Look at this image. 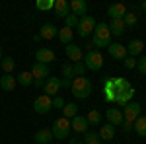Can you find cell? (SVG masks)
Returning a JSON list of instances; mask_svg holds the SVG:
<instances>
[{"mask_svg": "<svg viewBox=\"0 0 146 144\" xmlns=\"http://www.w3.org/2000/svg\"><path fill=\"white\" fill-rule=\"evenodd\" d=\"M70 92H72V96H74L76 100H86V98H90V94L94 92V84H92L88 78L78 76V78L72 80Z\"/></svg>", "mask_w": 146, "mask_h": 144, "instance_id": "obj_1", "label": "cell"}, {"mask_svg": "<svg viewBox=\"0 0 146 144\" xmlns=\"http://www.w3.org/2000/svg\"><path fill=\"white\" fill-rule=\"evenodd\" d=\"M94 47H109L111 45V33H109V27L107 23H96V29H94Z\"/></svg>", "mask_w": 146, "mask_h": 144, "instance_id": "obj_2", "label": "cell"}, {"mask_svg": "<svg viewBox=\"0 0 146 144\" xmlns=\"http://www.w3.org/2000/svg\"><path fill=\"white\" fill-rule=\"evenodd\" d=\"M84 66H86V70H94V72L101 70V66H103V56H101V53L98 49H92V51H88L84 55Z\"/></svg>", "mask_w": 146, "mask_h": 144, "instance_id": "obj_3", "label": "cell"}, {"mask_svg": "<svg viewBox=\"0 0 146 144\" xmlns=\"http://www.w3.org/2000/svg\"><path fill=\"white\" fill-rule=\"evenodd\" d=\"M70 121L68 119H64V117H60V119H56L55 123H53V129H51V133H53V138H56V140H64L68 134H70Z\"/></svg>", "mask_w": 146, "mask_h": 144, "instance_id": "obj_4", "label": "cell"}, {"mask_svg": "<svg viewBox=\"0 0 146 144\" xmlns=\"http://www.w3.org/2000/svg\"><path fill=\"white\" fill-rule=\"evenodd\" d=\"M140 103H136V101H129L127 105L123 107V121H127V123H135L138 117H140Z\"/></svg>", "mask_w": 146, "mask_h": 144, "instance_id": "obj_5", "label": "cell"}, {"mask_svg": "<svg viewBox=\"0 0 146 144\" xmlns=\"http://www.w3.org/2000/svg\"><path fill=\"white\" fill-rule=\"evenodd\" d=\"M33 109L35 113H39V115H47L49 111L53 109V98H49V96H39V98H35L33 101Z\"/></svg>", "mask_w": 146, "mask_h": 144, "instance_id": "obj_6", "label": "cell"}, {"mask_svg": "<svg viewBox=\"0 0 146 144\" xmlns=\"http://www.w3.org/2000/svg\"><path fill=\"white\" fill-rule=\"evenodd\" d=\"M96 29V20L92 16H82L78 22V35L80 37H88L90 33H94Z\"/></svg>", "mask_w": 146, "mask_h": 144, "instance_id": "obj_7", "label": "cell"}, {"mask_svg": "<svg viewBox=\"0 0 146 144\" xmlns=\"http://www.w3.org/2000/svg\"><path fill=\"white\" fill-rule=\"evenodd\" d=\"M60 78H53L49 76L45 80V84H43V90H45V96H49V98H55V96H58V92H60Z\"/></svg>", "mask_w": 146, "mask_h": 144, "instance_id": "obj_8", "label": "cell"}, {"mask_svg": "<svg viewBox=\"0 0 146 144\" xmlns=\"http://www.w3.org/2000/svg\"><path fill=\"white\" fill-rule=\"evenodd\" d=\"M107 51H109V56L111 58H115V60H125L127 56H129V53H127V47L121 43H111L109 47H107Z\"/></svg>", "mask_w": 146, "mask_h": 144, "instance_id": "obj_9", "label": "cell"}, {"mask_svg": "<svg viewBox=\"0 0 146 144\" xmlns=\"http://www.w3.org/2000/svg\"><path fill=\"white\" fill-rule=\"evenodd\" d=\"M31 76H33V80H47V78L51 76V68H49V64L35 62L33 66H31Z\"/></svg>", "mask_w": 146, "mask_h": 144, "instance_id": "obj_10", "label": "cell"}, {"mask_svg": "<svg viewBox=\"0 0 146 144\" xmlns=\"http://www.w3.org/2000/svg\"><path fill=\"white\" fill-rule=\"evenodd\" d=\"M88 127H90V123L82 115H76L74 119H70V129L76 131V133H88Z\"/></svg>", "mask_w": 146, "mask_h": 144, "instance_id": "obj_11", "label": "cell"}, {"mask_svg": "<svg viewBox=\"0 0 146 144\" xmlns=\"http://www.w3.org/2000/svg\"><path fill=\"white\" fill-rule=\"evenodd\" d=\"M35 60L41 62V64H49V62L55 60V53H53L51 49H47V47H41V49H37V53H35Z\"/></svg>", "mask_w": 146, "mask_h": 144, "instance_id": "obj_12", "label": "cell"}, {"mask_svg": "<svg viewBox=\"0 0 146 144\" xmlns=\"http://www.w3.org/2000/svg\"><path fill=\"white\" fill-rule=\"evenodd\" d=\"M107 14L111 16V20H123L125 16H127V8H125V4H119V2H115V4H109V8H107Z\"/></svg>", "mask_w": 146, "mask_h": 144, "instance_id": "obj_13", "label": "cell"}, {"mask_svg": "<svg viewBox=\"0 0 146 144\" xmlns=\"http://www.w3.org/2000/svg\"><path fill=\"white\" fill-rule=\"evenodd\" d=\"M105 117H107V123L109 125H123V113H121V109L119 107H109L107 109V113H105Z\"/></svg>", "mask_w": 146, "mask_h": 144, "instance_id": "obj_14", "label": "cell"}, {"mask_svg": "<svg viewBox=\"0 0 146 144\" xmlns=\"http://www.w3.org/2000/svg\"><path fill=\"white\" fill-rule=\"evenodd\" d=\"M64 51H66V56L72 60V62H82V58H84V55H82V49H80L78 45L70 43L64 47Z\"/></svg>", "mask_w": 146, "mask_h": 144, "instance_id": "obj_15", "label": "cell"}, {"mask_svg": "<svg viewBox=\"0 0 146 144\" xmlns=\"http://www.w3.org/2000/svg\"><path fill=\"white\" fill-rule=\"evenodd\" d=\"M133 96H135V88L131 86L129 90H123V92H119L117 96H115V101L113 103H117V105H121V107H125L129 101L133 100Z\"/></svg>", "mask_w": 146, "mask_h": 144, "instance_id": "obj_16", "label": "cell"}, {"mask_svg": "<svg viewBox=\"0 0 146 144\" xmlns=\"http://www.w3.org/2000/svg\"><path fill=\"white\" fill-rule=\"evenodd\" d=\"M55 16L56 18H66L68 14H70V2H66V0H55Z\"/></svg>", "mask_w": 146, "mask_h": 144, "instance_id": "obj_17", "label": "cell"}, {"mask_svg": "<svg viewBox=\"0 0 146 144\" xmlns=\"http://www.w3.org/2000/svg\"><path fill=\"white\" fill-rule=\"evenodd\" d=\"M86 10H88V2L86 0H72L70 2V14H74V16H86Z\"/></svg>", "mask_w": 146, "mask_h": 144, "instance_id": "obj_18", "label": "cell"}, {"mask_svg": "<svg viewBox=\"0 0 146 144\" xmlns=\"http://www.w3.org/2000/svg\"><path fill=\"white\" fill-rule=\"evenodd\" d=\"M35 142L37 144H51L53 142V133L51 129H39L35 133Z\"/></svg>", "mask_w": 146, "mask_h": 144, "instance_id": "obj_19", "label": "cell"}, {"mask_svg": "<svg viewBox=\"0 0 146 144\" xmlns=\"http://www.w3.org/2000/svg\"><path fill=\"white\" fill-rule=\"evenodd\" d=\"M107 27H109V33L115 35V37H121L125 33V22L123 20H111V22L107 23Z\"/></svg>", "mask_w": 146, "mask_h": 144, "instance_id": "obj_20", "label": "cell"}, {"mask_svg": "<svg viewBox=\"0 0 146 144\" xmlns=\"http://www.w3.org/2000/svg\"><path fill=\"white\" fill-rule=\"evenodd\" d=\"M100 138H101V142H109V140H113V136H115V127L113 125H101V129H100Z\"/></svg>", "mask_w": 146, "mask_h": 144, "instance_id": "obj_21", "label": "cell"}, {"mask_svg": "<svg viewBox=\"0 0 146 144\" xmlns=\"http://www.w3.org/2000/svg\"><path fill=\"white\" fill-rule=\"evenodd\" d=\"M142 49H144V43H142L140 39H133L131 43L127 45V53L133 56V58L140 55V53H142Z\"/></svg>", "mask_w": 146, "mask_h": 144, "instance_id": "obj_22", "label": "cell"}, {"mask_svg": "<svg viewBox=\"0 0 146 144\" xmlns=\"http://www.w3.org/2000/svg\"><path fill=\"white\" fill-rule=\"evenodd\" d=\"M16 76H12V74H4V76L0 78V90H4V92H12V90L16 88Z\"/></svg>", "mask_w": 146, "mask_h": 144, "instance_id": "obj_23", "label": "cell"}, {"mask_svg": "<svg viewBox=\"0 0 146 144\" xmlns=\"http://www.w3.org/2000/svg\"><path fill=\"white\" fill-rule=\"evenodd\" d=\"M56 33H58V29H56L53 23H45L43 27H41V31H39V37L41 39H53V37H56Z\"/></svg>", "mask_w": 146, "mask_h": 144, "instance_id": "obj_24", "label": "cell"}, {"mask_svg": "<svg viewBox=\"0 0 146 144\" xmlns=\"http://www.w3.org/2000/svg\"><path fill=\"white\" fill-rule=\"evenodd\" d=\"M133 131L138 136H146V115H140L135 123H133Z\"/></svg>", "mask_w": 146, "mask_h": 144, "instance_id": "obj_25", "label": "cell"}, {"mask_svg": "<svg viewBox=\"0 0 146 144\" xmlns=\"http://www.w3.org/2000/svg\"><path fill=\"white\" fill-rule=\"evenodd\" d=\"M56 37H58V41H60V43L70 45V43H72V37H74V33H72V29H68V27H62V29H58Z\"/></svg>", "mask_w": 146, "mask_h": 144, "instance_id": "obj_26", "label": "cell"}, {"mask_svg": "<svg viewBox=\"0 0 146 144\" xmlns=\"http://www.w3.org/2000/svg\"><path fill=\"white\" fill-rule=\"evenodd\" d=\"M76 115H78V107H76V103H66V105L62 107V117H64V119L70 121V119H74Z\"/></svg>", "mask_w": 146, "mask_h": 144, "instance_id": "obj_27", "label": "cell"}, {"mask_svg": "<svg viewBox=\"0 0 146 144\" xmlns=\"http://www.w3.org/2000/svg\"><path fill=\"white\" fill-rule=\"evenodd\" d=\"M16 82H18L20 86H31L33 76H31V72H20V74L16 76Z\"/></svg>", "mask_w": 146, "mask_h": 144, "instance_id": "obj_28", "label": "cell"}, {"mask_svg": "<svg viewBox=\"0 0 146 144\" xmlns=\"http://www.w3.org/2000/svg\"><path fill=\"white\" fill-rule=\"evenodd\" d=\"M84 144H101V138L96 131H88L84 133Z\"/></svg>", "mask_w": 146, "mask_h": 144, "instance_id": "obj_29", "label": "cell"}, {"mask_svg": "<svg viewBox=\"0 0 146 144\" xmlns=\"http://www.w3.org/2000/svg\"><path fill=\"white\" fill-rule=\"evenodd\" d=\"M113 88H115V94H119V92H123V90H129L131 84H129L125 78H113Z\"/></svg>", "mask_w": 146, "mask_h": 144, "instance_id": "obj_30", "label": "cell"}, {"mask_svg": "<svg viewBox=\"0 0 146 144\" xmlns=\"http://www.w3.org/2000/svg\"><path fill=\"white\" fill-rule=\"evenodd\" d=\"M14 66H16V62H14V58H10V56H4L0 60V68L4 70V74H10L12 70H14Z\"/></svg>", "mask_w": 146, "mask_h": 144, "instance_id": "obj_31", "label": "cell"}, {"mask_svg": "<svg viewBox=\"0 0 146 144\" xmlns=\"http://www.w3.org/2000/svg\"><path fill=\"white\" fill-rule=\"evenodd\" d=\"M35 6H37V10H43V12L53 10L55 8V0H37Z\"/></svg>", "mask_w": 146, "mask_h": 144, "instance_id": "obj_32", "label": "cell"}, {"mask_svg": "<svg viewBox=\"0 0 146 144\" xmlns=\"http://www.w3.org/2000/svg\"><path fill=\"white\" fill-rule=\"evenodd\" d=\"M78 22H80L78 16H74V14H68L66 18H64V27H68V29H74V27H78Z\"/></svg>", "mask_w": 146, "mask_h": 144, "instance_id": "obj_33", "label": "cell"}, {"mask_svg": "<svg viewBox=\"0 0 146 144\" xmlns=\"http://www.w3.org/2000/svg\"><path fill=\"white\" fill-rule=\"evenodd\" d=\"M86 119H88L90 125H100V123H101V113H100V111H96V109H92L90 113H88Z\"/></svg>", "mask_w": 146, "mask_h": 144, "instance_id": "obj_34", "label": "cell"}, {"mask_svg": "<svg viewBox=\"0 0 146 144\" xmlns=\"http://www.w3.org/2000/svg\"><path fill=\"white\" fill-rule=\"evenodd\" d=\"M123 22H125V27H135L136 22H138V18H136V14H133V12H127Z\"/></svg>", "mask_w": 146, "mask_h": 144, "instance_id": "obj_35", "label": "cell"}, {"mask_svg": "<svg viewBox=\"0 0 146 144\" xmlns=\"http://www.w3.org/2000/svg\"><path fill=\"white\" fill-rule=\"evenodd\" d=\"M72 70H74V78H78V76H84L86 66H84V62H74L72 64Z\"/></svg>", "mask_w": 146, "mask_h": 144, "instance_id": "obj_36", "label": "cell"}, {"mask_svg": "<svg viewBox=\"0 0 146 144\" xmlns=\"http://www.w3.org/2000/svg\"><path fill=\"white\" fill-rule=\"evenodd\" d=\"M62 78H66V80H74L72 64H62Z\"/></svg>", "mask_w": 146, "mask_h": 144, "instance_id": "obj_37", "label": "cell"}, {"mask_svg": "<svg viewBox=\"0 0 146 144\" xmlns=\"http://www.w3.org/2000/svg\"><path fill=\"white\" fill-rule=\"evenodd\" d=\"M136 68H138L140 74H144V76H146V56H140V58L136 60Z\"/></svg>", "mask_w": 146, "mask_h": 144, "instance_id": "obj_38", "label": "cell"}, {"mask_svg": "<svg viewBox=\"0 0 146 144\" xmlns=\"http://www.w3.org/2000/svg\"><path fill=\"white\" fill-rule=\"evenodd\" d=\"M64 105H66V103H64V100H62L60 96H55V98H53V107H55V109H62Z\"/></svg>", "mask_w": 146, "mask_h": 144, "instance_id": "obj_39", "label": "cell"}, {"mask_svg": "<svg viewBox=\"0 0 146 144\" xmlns=\"http://www.w3.org/2000/svg\"><path fill=\"white\" fill-rule=\"evenodd\" d=\"M125 68H129V70H131V68H136V60L133 56H127V58H125Z\"/></svg>", "mask_w": 146, "mask_h": 144, "instance_id": "obj_40", "label": "cell"}, {"mask_svg": "<svg viewBox=\"0 0 146 144\" xmlns=\"http://www.w3.org/2000/svg\"><path fill=\"white\" fill-rule=\"evenodd\" d=\"M121 127H123V131H125V133L133 131V123H127V121H123V125H121Z\"/></svg>", "mask_w": 146, "mask_h": 144, "instance_id": "obj_41", "label": "cell"}, {"mask_svg": "<svg viewBox=\"0 0 146 144\" xmlns=\"http://www.w3.org/2000/svg\"><path fill=\"white\" fill-rule=\"evenodd\" d=\"M60 86H62V88H70V86H72V80H66V78H62V80H60Z\"/></svg>", "mask_w": 146, "mask_h": 144, "instance_id": "obj_42", "label": "cell"}, {"mask_svg": "<svg viewBox=\"0 0 146 144\" xmlns=\"http://www.w3.org/2000/svg\"><path fill=\"white\" fill-rule=\"evenodd\" d=\"M33 84L37 88H43V84H45V80H33Z\"/></svg>", "mask_w": 146, "mask_h": 144, "instance_id": "obj_43", "label": "cell"}, {"mask_svg": "<svg viewBox=\"0 0 146 144\" xmlns=\"http://www.w3.org/2000/svg\"><path fill=\"white\" fill-rule=\"evenodd\" d=\"M140 8H142V10L146 12V2H142V4H140Z\"/></svg>", "mask_w": 146, "mask_h": 144, "instance_id": "obj_44", "label": "cell"}, {"mask_svg": "<svg viewBox=\"0 0 146 144\" xmlns=\"http://www.w3.org/2000/svg\"><path fill=\"white\" fill-rule=\"evenodd\" d=\"M2 58H4V56H2V47H0V60H2Z\"/></svg>", "mask_w": 146, "mask_h": 144, "instance_id": "obj_45", "label": "cell"}, {"mask_svg": "<svg viewBox=\"0 0 146 144\" xmlns=\"http://www.w3.org/2000/svg\"><path fill=\"white\" fill-rule=\"evenodd\" d=\"M72 144H84V142H76V140H72Z\"/></svg>", "mask_w": 146, "mask_h": 144, "instance_id": "obj_46", "label": "cell"}, {"mask_svg": "<svg viewBox=\"0 0 146 144\" xmlns=\"http://www.w3.org/2000/svg\"><path fill=\"white\" fill-rule=\"evenodd\" d=\"M101 144H105V142H101Z\"/></svg>", "mask_w": 146, "mask_h": 144, "instance_id": "obj_47", "label": "cell"}]
</instances>
